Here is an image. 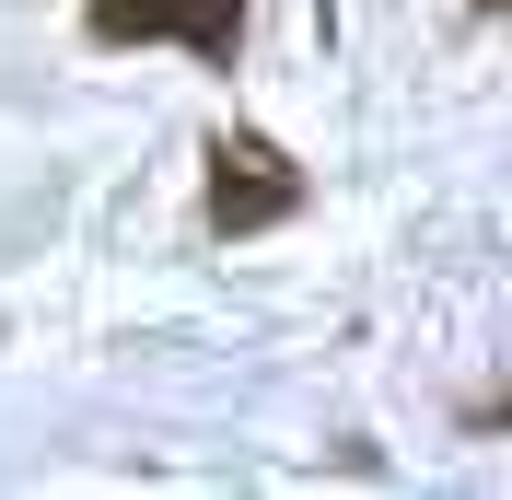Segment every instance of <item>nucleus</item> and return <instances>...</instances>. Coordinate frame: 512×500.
<instances>
[{"instance_id":"2","label":"nucleus","mask_w":512,"mask_h":500,"mask_svg":"<svg viewBox=\"0 0 512 500\" xmlns=\"http://www.w3.org/2000/svg\"><path fill=\"white\" fill-rule=\"evenodd\" d=\"M303 210V175H291L256 128H233V140H210V233H268V221H291Z\"/></svg>"},{"instance_id":"1","label":"nucleus","mask_w":512,"mask_h":500,"mask_svg":"<svg viewBox=\"0 0 512 500\" xmlns=\"http://www.w3.org/2000/svg\"><path fill=\"white\" fill-rule=\"evenodd\" d=\"M94 47H198L210 70L245 59V0H82Z\"/></svg>"}]
</instances>
